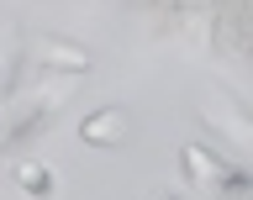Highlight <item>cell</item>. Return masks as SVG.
<instances>
[{"mask_svg":"<svg viewBox=\"0 0 253 200\" xmlns=\"http://www.w3.org/2000/svg\"><path fill=\"white\" fill-rule=\"evenodd\" d=\"M179 169H185V179L195 190H206V195H216V200H243L248 195V169L227 163V158L211 153L206 142H185V148H179Z\"/></svg>","mask_w":253,"mask_h":200,"instance_id":"obj_1","label":"cell"},{"mask_svg":"<svg viewBox=\"0 0 253 200\" xmlns=\"http://www.w3.org/2000/svg\"><path fill=\"white\" fill-rule=\"evenodd\" d=\"M32 63L42 69V74H58V79H74L90 69V53L74 42H63V37H42V42L32 47Z\"/></svg>","mask_w":253,"mask_h":200,"instance_id":"obj_2","label":"cell"},{"mask_svg":"<svg viewBox=\"0 0 253 200\" xmlns=\"http://www.w3.org/2000/svg\"><path fill=\"white\" fill-rule=\"evenodd\" d=\"M79 142H90V148H116V142H126V111L122 106L90 111V116L79 121Z\"/></svg>","mask_w":253,"mask_h":200,"instance_id":"obj_3","label":"cell"},{"mask_svg":"<svg viewBox=\"0 0 253 200\" xmlns=\"http://www.w3.org/2000/svg\"><path fill=\"white\" fill-rule=\"evenodd\" d=\"M16 190L27 200H53V190H58V179H53V169L47 163H16Z\"/></svg>","mask_w":253,"mask_h":200,"instance_id":"obj_4","label":"cell"},{"mask_svg":"<svg viewBox=\"0 0 253 200\" xmlns=\"http://www.w3.org/2000/svg\"><path fill=\"white\" fill-rule=\"evenodd\" d=\"M206 121H211V126H216V132H221V137H227V142H232V148H237V153H248V121H243V111H221V106H206Z\"/></svg>","mask_w":253,"mask_h":200,"instance_id":"obj_5","label":"cell"},{"mask_svg":"<svg viewBox=\"0 0 253 200\" xmlns=\"http://www.w3.org/2000/svg\"><path fill=\"white\" fill-rule=\"evenodd\" d=\"M169 200H179V195H169Z\"/></svg>","mask_w":253,"mask_h":200,"instance_id":"obj_6","label":"cell"}]
</instances>
